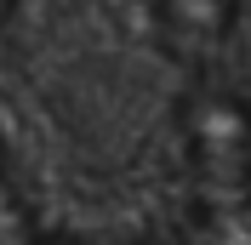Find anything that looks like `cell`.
I'll list each match as a JSON object with an SVG mask.
<instances>
[{"label":"cell","instance_id":"obj_1","mask_svg":"<svg viewBox=\"0 0 251 245\" xmlns=\"http://www.w3.org/2000/svg\"><path fill=\"white\" fill-rule=\"evenodd\" d=\"M188 160L205 194V222L223 245H251V108L234 92L200 86L183 103Z\"/></svg>","mask_w":251,"mask_h":245},{"label":"cell","instance_id":"obj_2","mask_svg":"<svg viewBox=\"0 0 251 245\" xmlns=\"http://www.w3.org/2000/svg\"><path fill=\"white\" fill-rule=\"evenodd\" d=\"M240 17V0H160V29H166V46L183 63H205L217 57V46L228 40Z\"/></svg>","mask_w":251,"mask_h":245},{"label":"cell","instance_id":"obj_3","mask_svg":"<svg viewBox=\"0 0 251 245\" xmlns=\"http://www.w3.org/2000/svg\"><path fill=\"white\" fill-rule=\"evenodd\" d=\"M23 234H29V211L12 183V160H6V137H0V245H23Z\"/></svg>","mask_w":251,"mask_h":245},{"label":"cell","instance_id":"obj_4","mask_svg":"<svg viewBox=\"0 0 251 245\" xmlns=\"http://www.w3.org/2000/svg\"><path fill=\"white\" fill-rule=\"evenodd\" d=\"M17 12V0H0V23H6V17H12Z\"/></svg>","mask_w":251,"mask_h":245}]
</instances>
